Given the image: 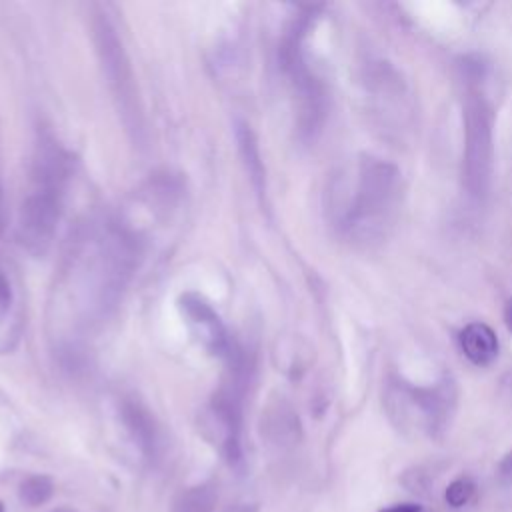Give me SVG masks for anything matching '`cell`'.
Instances as JSON below:
<instances>
[{
	"instance_id": "cell-1",
	"label": "cell",
	"mask_w": 512,
	"mask_h": 512,
	"mask_svg": "<svg viewBox=\"0 0 512 512\" xmlns=\"http://www.w3.org/2000/svg\"><path fill=\"white\" fill-rule=\"evenodd\" d=\"M140 240L118 222L88 226L74 242L54 286L56 312L72 332H90L116 308L138 264Z\"/></svg>"
},
{
	"instance_id": "cell-2",
	"label": "cell",
	"mask_w": 512,
	"mask_h": 512,
	"mask_svg": "<svg viewBox=\"0 0 512 512\" xmlns=\"http://www.w3.org/2000/svg\"><path fill=\"white\" fill-rule=\"evenodd\" d=\"M400 192L398 168L366 156L358 162L352 182L346 176L334 180L330 212L344 232L360 240H372L382 236L386 226L392 224Z\"/></svg>"
},
{
	"instance_id": "cell-3",
	"label": "cell",
	"mask_w": 512,
	"mask_h": 512,
	"mask_svg": "<svg viewBox=\"0 0 512 512\" xmlns=\"http://www.w3.org/2000/svg\"><path fill=\"white\" fill-rule=\"evenodd\" d=\"M68 178V154L52 140H42L32 160L30 184L22 198L16 224L18 240L28 252L42 254L52 244L64 212Z\"/></svg>"
},
{
	"instance_id": "cell-4",
	"label": "cell",
	"mask_w": 512,
	"mask_h": 512,
	"mask_svg": "<svg viewBox=\"0 0 512 512\" xmlns=\"http://www.w3.org/2000/svg\"><path fill=\"white\" fill-rule=\"evenodd\" d=\"M92 30H94L96 52L100 56L106 82L116 98V106L122 116V122L126 130L138 136L142 132V108L138 102L134 74L128 62V56L124 52L122 40L118 38V32L112 26V22L106 18V14L94 16Z\"/></svg>"
},
{
	"instance_id": "cell-5",
	"label": "cell",
	"mask_w": 512,
	"mask_h": 512,
	"mask_svg": "<svg viewBox=\"0 0 512 512\" xmlns=\"http://www.w3.org/2000/svg\"><path fill=\"white\" fill-rule=\"evenodd\" d=\"M492 116L480 94L464 102V182L470 194L484 196L492 180Z\"/></svg>"
},
{
	"instance_id": "cell-6",
	"label": "cell",
	"mask_w": 512,
	"mask_h": 512,
	"mask_svg": "<svg viewBox=\"0 0 512 512\" xmlns=\"http://www.w3.org/2000/svg\"><path fill=\"white\" fill-rule=\"evenodd\" d=\"M182 308L188 316V320L194 324L196 332L200 334L202 342L216 354H232L230 344L226 338V330L216 316V312L198 296L186 294L182 298Z\"/></svg>"
},
{
	"instance_id": "cell-7",
	"label": "cell",
	"mask_w": 512,
	"mask_h": 512,
	"mask_svg": "<svg viewBox=\"0 0 512 512\" xmlns=\"http://www.w3.org/2000/svg\"><path fill=\"white\" fill-rule=\"evenodd\" d=\"M460 348L478 366L490 364L498 356V338L484 322H472L460 332Z\"/></svg>"
},
{
	"instance_id": "cell-8",
	"label": "cell",
	"mask_w": 512,
	"mask_h": 512,
	"mask_svg": "<svg viewBox=\"0 0 512 512\" xmlns=\"http://www.w3.org/2000/svg\"><path fill=\"white\" fill-rule=\"evenodd\" d=\"M122 418H124L126 428L130 430L134 442L140 446V450L146 456H154L158 438H156V428H154L148 412L142 410L138 404L128 402L122 408Z\"/></svg>"
},
{
	"instance_id": "cell-9",
	"label": "cell",
	"mask_w": 512,
	"mask_h": 512,
	"mask_svg": "<svg viewBox=\"0 0 512 512\" xmlns=\"http://www.w3.org/2000/svg\"><path fill=\"white\" fill-rule=\"evenodd\" d=\"M216 506V492L212 486H192L186 492H182L172 512H214Z\"/></svg>"
},
{
	"instance_id": "cell-10",
	"label": "cell",
	"mask_w": 512,
	"mask_h": 512,
	"mask_svg": "<svg viewBox=\"0 0 512 512\" xmlns=\"http://www.w3.org/2000/svg\"><path fill=\"white\" fill-rule=\"evenodd\" d=\"M54 484L48 476H30L20 484V500L28 506H40L50 500Z\"/></svg>"
},
{
	"instance_id": "cell-11",
	"label": "cell",
	"mask_w": 512,
	"mask_h": 512,
	"mask_svg": "<svg viewBox=\"0 0 512 512\" xmlns=\"http://www.w3.org/2000/svg\"><path fill=\"white\" fill-rule=\"evenodd\" d=\"M238 142H240V150H242V156L246 160V166H248V172H250L254 184L262 182V166H260V160H258L256 140H254L252 130L244 124L238 126Z\"/></svg>"
},
{
	"instance_id": "cell-12",
	"label": "cell",
	"mask_w": 512,
	"mask_h": 512,
	"mask_svg": "<svg viewBox=\"0 0 512 512\" xmlns=\"http://www.w3.org/2000/svg\"><path fill=\"white\" fill-rule=\"evenodd\" d=\"M474 494V484L468 478H458L446 488V502L454 508L464 506Z\"/></svg>"
},
{
	"instance_id": "cell-13",
	"label": "cell",
	"mask_w": 512,
	"mask_h": 512,
	"mask_svg": "<svg viewBox=\"0 0 512 512\" xmlns=\"http://www.w3.org/2000/svg\"><path fill=\"white\" fill-rule=\"evenodd\" d=\"M498 476L504 484H510L512 482V452H508L504 456V460L500 462V468H498Z\"/></svg>"
},
{
	"instance_id": "cell-14",
	"label": "cell",
	"mask_w": 512,
	"mask_h": 512,
	"mask_svg": "<svg viewBox=\"0 0 512 512\" xmlns=\"http://www.w3.org/2000/svg\"><path fill=\"white\" fill-rule=\"evenodd\" d=\"M380 512H420V508L416 504H398V506H392V508H386Z\"/></svg>"
},
{
	"instance_id": "cell-15",
	"label": "cell",
	"mask_w": 512,
	"mask_h": 512,
	"mask_svg": "<svg viewBox=\"0 0 512 512\" xmlns=\"http://www.w3.org/2000/svg\"><path fill=\"white\" fill-rule=\"evenodd\" d=\"M504 320H506V326L512 330V298L504 306Z\"/></svg>"
},
{
	"instance_id": "cell-16",
	"label": "cell",
	"mask_w": 512,
	"mask_h": 512,
	"mask_svg": "<svg viewBox=\"0 0 512 512\" xmlns=\"http://www.w3.org/2000/svg\"><path fill=\"white\" fill-rule=\"evenodd\" d=\"M52 512H72L70 508H56V510H52Z\"/></svg>"
},
{
	"instance_id": "cell-17",
	"label": "cell",
	"mask_w": 512,
	"mask_h": 512,
	"mask_svg": "<svg viewBox=\"0 0 512 512\" xmlns=\"http://www.w3.org/2000/svg\"><path fill=\"white\" fill-rule=\"evenodd\" d=\"M230 512H248L246 508H234V510H230Z\"/></svg>"
},
{
	"instance_id": "cell-18",
	"label": "cell",
	"mask_w": 512,
	"mask_h": 512,
	"mask_svg": "<svg viewBox=\"0 0 512 512\" xmlns=\"http://www.w3.org/2000/svg\"><path fill=\"white\" fill-rule=\"evenodd\" d=\"M0 512H6V510H4V504H2V502H0Z\"/></svg>"
},
{
	"instance_id": "cell-19",
	"label": "cell",
	"mask_w": 512,
	"mask_h": 512,
	"mask_svg": "<svg viewBox=\"0 0 512 512\" xmlns=\"http://www.w3.org/2000/svg\"><path fill=\"white\" fill-rule=\"evenodd\" d=\"M0 196H2V192H0Z\"/></svg>"
}]
</instances>
